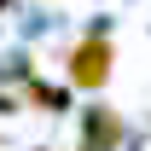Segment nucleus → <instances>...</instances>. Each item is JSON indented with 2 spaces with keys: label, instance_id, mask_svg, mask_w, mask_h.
I'll use <instances>...</instances> for the list:
<instances>
[{
  "label": "nucleus",
  "instance_id": "nucleus-1",
  "mask_svg": "<svg viewBox=\"0 0 151 151\" xmlns=\"http://www.w3.org/2000/svg\"><path fill=\"white\" fill-rule=\"evenodd\" d=\"M111 64H116V47H111V35H105V23H93V29L70 47L64 76H70V87L93 93V87H105V81H111Z\"/></svg>",
  "mask_w": 151,
  "mask_h": 151
},
{
  "label": "nucleus",
  "instance_id": "nucleus-3",
  "mask_svg": "<svg viewBox=\"0 0 151 151\" xmlns=\"http://www.w3.org/2000/svg\"><path fill=\"white\" fill-rule=\"evenodd\" d=\"M23 99H29V105H41V111H64V105H70V93H64V87H47V81H29V87H23Z\"/></svg>",
  "mask_w": 151,
  "mask_h": 151
},
{
  "label": "nucleus",
  "instance_id": "nucleus-2",
  "mask_svg": "<svg viewBox=\"0 0 151 151\" xmlns=\"http://www.w3.org/2000/svg\"><path fill=\"white\" fill-rule=\"evenodd\" d=\"M122 111L111 105H93V111H81V151H122Z\"/></svg>",
  "mask_w": 151,
  "mask_h": 151
}]
</instances>
